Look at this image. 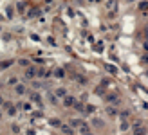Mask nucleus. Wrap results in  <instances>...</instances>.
<instances>
[{
  "label": "nucleus",
  "instance_id": "nucleus-1",
  "mask_svg": "<svg viewBox=\"0 0 148 135\" xmlns=\"http://www.w3.org/2000/svg\"><path fill=\"white\" fill-rule=\"evenodd\" d=\"M76 97H74V96H65L63 97V106H67V108H71V106H74V105H76Z\"/></svg>",
  "mask_w": 148,
  "mask_h": 135
},
{
  "label": "nucleus",
  "instance_id": "nucleus-2",
  "mask_svg": "<svg viewBox=\"0 0 148 135\" xmlns=\"http://www.w3.org/2000/svg\"><path fill=\"white\" fill-rule=\"evenodd\" d=\"M27 79H33L36 76V67H33V65H27V69H25V74H24Z\"/></svg>",
  "mask_w": 148,
  "mask_h": 135
},
{
  "label": "nucleus",
  "instance_id": "nucleus-3",
  "mask_svg": "<svg viewBox=\"0 0 148 135\" xmlns=\"http://www.w3.org/2000/svg\"><path fill=\"white\" fill-rule=\"evenodd\" d=\"M4 108H5V112H7V115H16V110H15V106H13L9 101H4Z\"/></svg>",
  "mask_w": 148,
  "mask_h": 135
},
{
  "label": "nucleus",
  "instance_id": "nucleus-4",
  "mask_svg": "<svg viewBox=\"0 0 148 135\" xmlns=\"http://www.w3.org/2000/svg\"><path fill=\"white\" fill-rule=\"evenodd\" d=\"M105 99L109 101L110 105H117V103H119V96H117V94H107Z\"/></svg>",
  "mask_w": 148,
  "mask_h": 135
},
{
  "label": "nucleus",
  "instance_id": "nucleus-5",
  "mask_svg": "<svg viewBox=\"0 0 148 135\" xmlns=\"http://www.w3.org/2000/svg\"><path fill=\"white\" fill-rule=\"evenodd\" d=\"M15 92H16V96H24V94L27 92V88H25V85L16 83V85H15Z\"/></svg>",
  "mask_w": 148,
  "mask_h": 135
},
{
  "label": "nucleus",
  "instance_id": "nucleus-6",
  "mask_svg": "<svg viewBox=\"0 0 148 135\" xmlns=\"http://www.w3.org/2000/svg\"><path fill=\"white\" fill-rule=\"evenodd\" d=\"M60 128H62V132H63L65 135H72V133H74V128H72L71 124H62Z\"/></svg>",
  "mask_w": 148,
  "mask_h": 135
},
{
  "label": "nucleus",
  "instance_id": "nucleus-7",
  "mask_svg": "<svg viewBox=\"0 0 148 135\" xmlns=\"http://www.w3.org/2000/svg\"><path fill=\"white\" fill-rule=\"evenodd\" d=\"M83 124H85V123H83L81 119H72V121H71V126L74 128V130H76V128H81Z\"/></svg>",
  "mask_w": 148,
  "mask_h": 135
},
{
  "label": "nucleus",
  "instance_id": "nucleus-8",
  "mask_svg": "<svg viewBox=\"0 0 148 135\" xmlns=\"http://www.w3.org/2000/svg\"><path fill=\"white\" fill-rule=\"evenodd\" d=\"M29 97H31V101H35V103H38V105L42 103V96H40L38 92H31V96H29Z\"/></svg>",
  "mask_w": 148,
  "mask_h": 135
},
{
  "label": "nucleus",
  "instance_id": "nucleus-9",
  "mask_svg": "<svg viewBox=\"0 0 148 135\" xmlns=\"http://www.w3.org/2000/svg\"><path fill=\"white\" fill-rule=\"evenodd\" d=\"M105 70L109 72V74H117V67H114V65H109V63H107V65H105Z\"/></svg>",
  "mask_w": 148,
  "mask_h": 135
},
{
  "label": "nucleus",
  "instance_id": "nucleus-10",
  "mask_svg": "<svg viewBox=\"0 0 148 135\" xmlns=\"http://www.w3.org/2000/svg\"><path fill=\"white\" fill-rule=\"evenodd\" d=\"M107 113H109V117H116L117 115V110L114 106H107Z\"/></svg>",
  "mask_w": 148,
  "mask_h": 135
},
{
  "label": "nucleus",
  "instance_id": "nucleus-11",
  "mask_svg": "<svg viewBox=\"0 0 148 135\" xmlns=\"http://www.w3.org/2000/svg\"><path fill=\"white\" fill-rule=\"evenodd\" d=\"M13 63H15V61H13V59H5V61H2V63H0V70L7 69V67H11Z\"/></svg>",
  "mask_w": 148,
  "mask_h": 135
},
{
  "label": "nucleus",
  "instance_id": "nucleus-12",
  "mask_svg": "<svg viewBox=\"0 0 148 135\" xmlns=\"http://www.w3.org/2000/svg\"><path fill=\"white\" fill-rule=\"evenodd\" d=\"M54 94H56V97H62V99H63V97L67 96V90H65V88H56Z\"/></svg>",
  "mask_w": 148,
  "mask_h": 135
},
{
  "label": "nucleus",
  "instance_id": "nucleus-13",
  "mask_svg": "<svg viewBox=\"0 0 148 135\" xmlns=\"http://www.w3.org/2000/svg\"><path fill=\"white\" fill-rule=\"evenodd\" d=\"M54 78H60V79L65 78V70H63V69H56V70H54Z\"/></svg>",
  "mask_w": 148,
  "mask_h": 135
},
{
  "label": "nucleus",
  "instance_id": "nucleus-14",
  "mask_svg": "<svg viewBox=\"0 0 148 135\" xmlns=\"http://www.w3.org/2000/svg\"><path fill=\"white\" fill-rule=\"evenodd\" d=\"M96 94H98V96H105V85H103V83L96 88Z\"/></svg>",
  "mask_w": 148,
  "mask_h": 135
},
{
  "label": "nucleus",
  "instance_id": "nucleus-15",
  "mask_svg": "<svg viewBox=\"0 0 148 135\" xmlns=\"http://www.w3.org/2000/svg\"><path fill=\"white\" fill-rule=\"evenodd\" d=\"M128 128H130L128 121H126V119H123V123H121V130H123V132H126V130H128Z\"/></svg>",
  "mask_w": 148,
  "mask_h": 135
},
{
  "label": "nucleus",
  "instance_id": "nucleus-16",
  "mask_svg": "<svg viewBox=\"0 0 148 135\" xmlns=\"http://www.w3.org/2000/svg\"><path fill=\"white\" fill-rule=\"evenodd\" d=\"M47 97H49V101H51L52 105H56V103H58V97H56V94H49Z\"/></svg>",
  "mask_w": 148,
  "mask_h": 135
},
{
  "label": "nucleus",
  "instance_id": "nucleus-17",
  "mask_svg": "<svg viewBox=\"0 0 148 135\" xmlns=\"http://www.w3.org/2000/svg\"><path fill=\"white\" fill-rule=\"evenodd\" d=\"M83 112H85V113H92V112H94V106H92V105L83 106Z\"/></svg>",
  "mask_w": 148,
  "mask_h": 135
},
{
  "label": "nucleus",
  "instance_id": "nucleus-18",
  "mask_svg": "<svg viewBox=\"0 0 148 135\" xmlns=\"http://www.w3.org/2000/svg\"><path fill=\"white\" fill-rule=\"evenodd\" d=\"M49 123H51L52 126H62V121H60V119H51Z\"/></svg>",
  "mask_w": 148,
  "mask_h": 135
},
{
  "label": "nucleus",
  "instance_id": "nucleus-19",
  "mask_svg": "<svg viewBox=\"0 0 148 135\" xmlns=\"http://www.w3.org/2000/svg\"><path fill=\"white\" fill-rule=\"evenodd\" d=\"M76 81H78V83H81V85H85V83H87V78H83V76H76Z\"/></svg>",
  "mask_w": 148,
  "mask_h": 135
},
{
  "label": "nucleus",
  "instance_id": "nucleus-20",
  "mask_svg": "<svg viewBox=\"0 0 148 135\" xmlns=\"http://www.w3.org/2000/svg\"><path fill=\"white\" fill-rule=\"evenodd\" d=\"M18 11H20V15H24V11H25V4H24V2L18 4Z\"/></svg>",
  "mask_w": 148,
  "mask_h": 135
},
{
  "label": "nucleus",
  "instance_id": "nucleus-21",
  "mask_svg": "<svg viewBox=\"0 0 148 135\" xmlns=\"http://www.w3.org/2000/svg\"><path fill=\"white\" fill-rule=\"evenodd\" d=\"M92 124L99 128V126H103V121H99V119H92Z\"/></svg>",
  "mask_w": 148,
  "mask_h": 135
},
{
  "label": "nucleus",
  "instance_id": "nucleus-22",
  "mask_svg": "<svg viewBox=\"0 0 148 135\" xmlns=\"http://www.w3.org/2000/svg\"><path fill=\"white\" fill-rule=\"evenodd\" d=\"M38 13H40V9H33L31 13H27V15H29V16H36V15H38Z\"/></svg>",
  "mask_w": 148,
  "mask_h": 135
},
{
  "label": "nucleus",
  "instance_id": "nucleus-23",
  "mask_svg": "<svg viewBox=\"0 0 148 135\" xmlns=\"http://www.w3.org/2000/svg\"><path fill=\"white\" fill-rule=\"evenodd\" d=\"M7 83H9V85H16V83H18V79H16V78H9Z\"/></svg>",
  "mask_w": 148,
  "mask_h": 135
},
{
  "label": "nucleus",
  "instance_id": "nucleus-24",
  "mask_svg": "<svg viewBox=\"0 0 148 135\" xmlns=\"http://www.w3.org/2000/svg\"><path fill=\"white\" fill-rule=\"evenodd\" d=\"M11 130L15 132V133H18V132H20V126H18V124H13V126H11Z\"/></svg>",
  "mask_w": 148,
  "mask_h": 135
},
{
  "label": "nucleus",
  "instance_id": "nucleus-25",
  "mask_svg": "<svg viewBox=\"0 0 148 135\" xmlns=\"http://www.w3.org/2000/svg\"><path fill=\"white\" fill-rule=\"evenodd\" d=\"M139 7L143 9V11H145V9H148V2H141V4H139Z\"/></svg>",
  "mask_w": 148,
  "mask_h": 135
},
{
  "label": "nucleus",
  "instance_id": "nucleus-26",
  "mask_svg": "<svg viewBox=\"0 0 148 135\" xmlns=\"http://www.w3.org/2000/svg\"><path fill=\"white\" fill-rule=\"evenodd\" d=\"M20 65H22V67H27L29 65V61H27V59H20V61H18Z\"/></svg>",
  "mask_w": 148,
  "mask_h": 135
},
{
  "label": "nucleus",
  "instance_id": "nucleus-27",
  "mask_svg": "<svg viewBox=\"0 0 148 135\" xmlns=\"http://www.w3.org/2000/svg\"><path fill=\"white\" fill-rule=\"evenodd\" d=\"M128 117V112H121V119H126Z\"/></svg>",
  "mask_w": 148,
  "mask_h": 135
},
{
  "label": "nucleus",
  "instance_id": "nucleus-28",
  "mask_svg": "<svg viewBox=\"0 0 148 135\" xmlns=\"http://www.w3.org/2000/svg\"><path fill=\"white\" fill-rule=\"evenodd\" d=\"M143 63H148V54H145V56H143Z\"/></svg>",
  "mask_w": 148,
  "mask_h": 135
},
{
  "label": "nucleus",
  "instance_id": "nucleus-29",
  "mask_svg": "<svg viewBox=\"0 0 148 135\" xmlns=\"http://www.w3.org/2000/svg\"><path fill=\"white\" fill-rule=\"evenodd\" d=\"M4 101H5V99H4L2 96H0V105H4Z\"/></svg>",
  "mask_w": 148,
  "mask_h": 135
},
{
  "label": "nucleus",
  "instance_id": "nucleus-30",
  "mask_svg": "<svg viewBox=\"0 0 148 135\" xmlns=\"http://www.w3.org/2000/svg\"><path fill=\"white\" fill-rule=\"evenodd\" d=\"M27 135H35V132H33V130H29V132H27Z\"/></svg>",
  "mask_w": 148,
  "mask_h": 135
},
{
  "label": "nucleus",
  "instance_id": "nucleus-31",
  "mask_svg": "<svg viewBox=\"0 0 148 135\" xmlns=\"http://www.w3.org/2000/svg\"><path fill=\"white\" fill-rule=\"evenodd\" d=\"M145 49H146V51H148V42H145Z\"/></svg>",
  "mask_w": 148,
  "mask_h": 135
},
{
  "label": "nucleus",
  "instance_id": "nucleus-32",
  "mask_svg": "<svg viewBox=\"0 0 148 135\" xmlns=\"http://www.w3.org/2000/svg\"><path fill=\"white\" fill-rule=\"evenodd\" d=\"M83 135H94V133H90V132H87V133H83Z\"/></svg>",
  "mask_w": 148,
  "mask_h": 135
},
{
  "label": "nucleus",
  "instance_id": "nucleus-33",
  "mask_svg": "<svg viewBox=\"0 0 148 135\" xmlns=\"http://www.w3.org/2000/svg\"><path fill=\"white\" fill-rule=\"evenodd\" d=\"M2 115H4V113H2V110H0V119H2Z\"/></svg>",
  "mask_w": 148,
  "mask_h": 135
},
{
  "label": "nucleus",
  "instance_id": "nucleus-34",
  "mask_svg": "<svg viewBox=\"0 0 148 135\" xmlns=\"http://www.w3.org/2000/svg\"><path fill=\"white\" fill-rule=\"evenodd\" d=\"M146 74H148V70H146Z\"/></svg>",
  "mask_w": 148,
  "mask_h": 135
}]
</instances>
